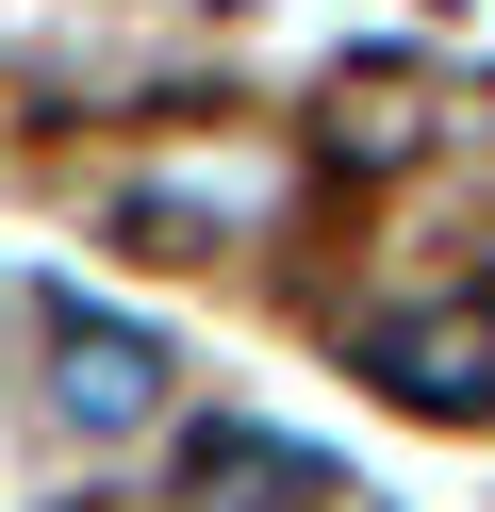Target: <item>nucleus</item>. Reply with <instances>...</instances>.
Segmentation results:
<instances>
[{
	"instance_id": "f257e3e1",
	"label": "nucleus",
	"mask_w": 495,
	"mask_h": 512,
	"mask_svg": "<svg viewBox=\"0 0 495 512\" xmlns=\"http://www.w3.org/2000/svg\"><path fill=\"white\" fill-rule=\"evenodd\" d=\"M50 364H66V413H83V430H132V413L165 397V347H132L116 314H50Z\"/></svg>"
},
{
	"instance_id": "f03ea898",
	"label": "nucleus",
	"mask_w": 495,
	"mask_h": 512,
	"mask_svg": "<svg viewBox=\"0 0 495 512\" xmlns=\"http://www.w3.org/2000/svg\"><path fill=\"white\" fill-rule=\"evenodd\" d=\"M380 397H429V413H495V314H429V331L380 347Z\"/></svg>"
}]
</instances>
